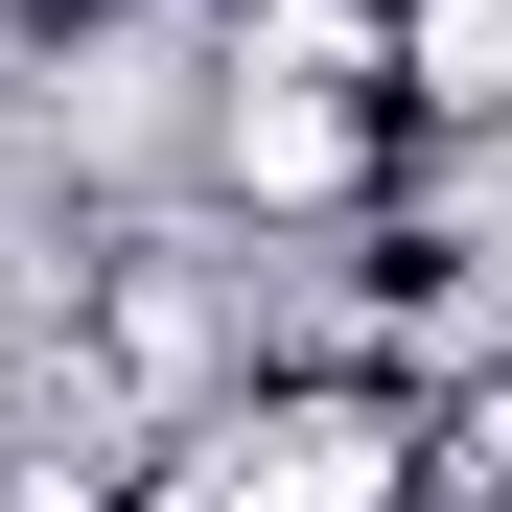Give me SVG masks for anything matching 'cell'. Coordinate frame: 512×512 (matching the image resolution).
<instances>
[{"instance_id":"obj_1","label":"cell","mask_w":512,"mask_h":512,"mask_svg":"<svg viewBox=\"0 0 512 512\" xmlns=\"http://www.w3.org/2000/svg\"><path fill=\"white\" fill-rule=\"evenodd\" d=\"M419 187V117L396 94H350V70H210L187 94V210L280 280V256H326V233H373Z\"/></svg>"},{"instance_id":"obj_2","label":"cell","mask_w":512,"mask_h":512,"mask_svg":"<svg viewBox=\"0 0 512 512\" xmlns=\"http://www.w3.org/2000/svg\"><path fill=\"white\" fill-rule=\"evenodd\" d=\"M419 512H512V373L419 396Z\"/></svg>"}]
</instances>
